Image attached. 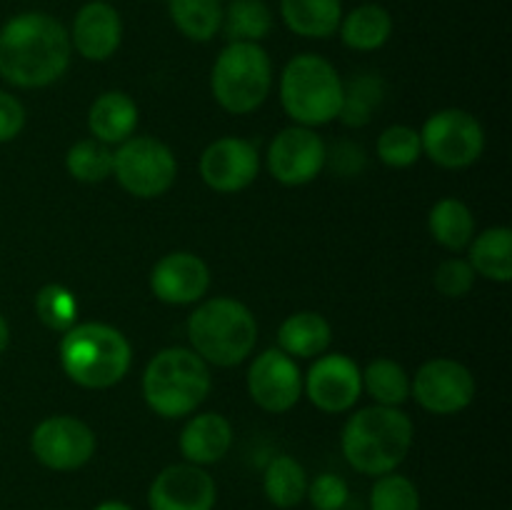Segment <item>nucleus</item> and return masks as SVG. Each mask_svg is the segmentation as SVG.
Masks as SVG:
<instances>
[{"label":"nucleus","mask_w":512,"mask_h":510,"mask_svg":"<svg viewBox=\"0 0 512 510\" xmlns=\"http://www.w3.org/2000/svg\"><path fill=\"white\" fill-rule=\"evenodd\" d=\"M273 60L260 43H228L210 70V90L225 113L250 115L268 100Z\"/></svg>","instance_id":"7"},{"label":"nucleus","mask_w":512,"mask_h":510,"mask_svg":"<svg viewBox=\"0 0 512 510\" xmlns=\"http://www.w3.org/2000/svg\"><path fill=\"white\" fill-rule=\"evenodd\" d=\"M25 128V108L13 93L0 90V145L18 138Z\"/></svg>","instance_id":"37"},{"label":"nucleus","mask_w":512,"mask_h":510,"mask_svg":"<svg viewBox=\"0 0 512 510\" xmlns=\"http://www.w3.org/2000/svg\"><path fill=\"white\" fill-rule=\"evenodd\" d=\"M65 170L80 183H103L113 175V148L95 138L78 140L65 153Z\"/></svg>","instance_id":"31"},{"label":"nucleus","mask_w":512,"mask_h":510,"mask_svg":"<svg viewBox=\"0 0 512 510\" xmlns=\"http://www.w3.org/2000/svg\"><path fill=\"white\" fill-rule=\"evenodd\" d=\"M278 90L285 115L295 125L315 130L340 115L345 83L328 58L300 53L285 63Z\"/></svg>","instance_id":"6"},{"label":"nucleus","mask_w":512,"mask_h":510,"mask_svg":"<svg viewBox=\"0 0 512 510\" xmlns=\"http://www.w3.org/2000/svg\"><path fill=\"white\" fill-rule=\"evenodd\" d=\"M363 390L375 400V405L400 408L410 398V375L400 363L390 358H375L360 370Z\"/></svg>","instance_id":"29"},{"label":"nucleus","mask_w":512,"mask_h":510,"mask_svg":"<svg viewBox=\"0 0 512 510\" xmlns=\"http://www.w3.org/2000/svg\"><path fill=\"white\" fill-rule=\"evenodd\" d=\"M303 395L320 413H348L363 395L360 365L343 353L318 355L303 375Z\"/></svg>","instance_id":"13"},{"label":"nucleus","mask_w":512,"mask_h":510,"mask_svg":"<svg viewBox=\"0 0 512 510\" xmlns=\"http://www.w3.org/2000/svg\"><path fill=\"white\" fill-rule=\"evenodd\" d=\"M98 450L95 430L75 415H50L30 433V453L53 473L85 468Z\"/></svg>","instance_id":"10"},{"label":"nucleus","mask_w":512,"mask_h":510,"mask_svg":"<svg viewBox=\"0 0 512 510\" xmlns=\"http://www.w3.org/2000/svg\"><path fill=\"white\" fill-rule=\"evenodd\" d=\"M143 400L155 415L178 420L193 415L213 388L210 365L195 350L173 345L150 358L143 373Z\"/></svg>","instance_id":"4"},{"label":"nucleus","mask_w":512,"mask_h":510,"mask_svg":"<svg viewBox=\"0 0 512 510\" xmlns=\"http://www.w3.org/2000/svg\"><path fill=\"white\" fill-rule=\"evenodd\" d=\"M218 485L205 468L173 463L160 470L148 488L150 510H215Z\"/></svg>","instance_id":"16"},{"label":"nucleus","mask_w":512,"mask_h":510,"mask_svg":"<svg viewBox=\"0 0 512 510\" xmlns=\"http://www.w3.org/2000/svg\"><path fill=\"white\" fill-rule=\"evenodd\" d=\"M338 35L345 48L358 50V53H373V50L383 48L393 35V15L380 3H360L343 13Z\"/></svg>","instance_id":"22"},{"label":"nucleus","mask_w":512,"mask_h":510,"mask_svg":"<svg viewBox=\"0 0 512 510\" xmlns=\"http://www.w3.org/2000/svg\"><path fill=\"white\" fill-rule=\"evenodd\" d=\"M138 105L123 90H105L93 100L88 110V130L90 138L100 140L105 145H120L133 138L138 128Z\"/></svg>","instance_id":"20"},{"label":"nucleus","mask_w":512,"mask_h":510,"mask_svg":"<svg viewBox=\"0 0 512 510\" xmlns=\"http://www.w3.org/2000/svg\"><path fill=\"white\" fill-rule=\"evenodd\" d=\"M35 315L40 323L55 333H65L78 323V298L60 283H48L35 295Z\"/></svg>","instance_id":"32"},{"label":"nucleus","mask_w":512,"mask_h":510,"mask_svg":"<svg viewBox=\"0 0 512 510\" xmlns=\"http://www.w3.org/2000/svg\"><path fill=\"white\" fill-rule=\"evenodd\" d=\"M8 345H10V325L8 320H5V315L0 313V355L8 350Z\"/></svg>","instance_id":"38"},{"label":"nucleus","mask_w":512,"mask_h":510,"mask_svg":"<svg viewBox=\"0 0 512 510\" xmlns=\"http://www.w3.org/2000/svg\"><path fill=\"white\" fill-rule=\"evenodd\" d=\"M475 375L453 358L425 360L410 380V395L433 415L463 413L475 400Z\"/></svg>","instance_id":"11"},{"label":"nucleus","mask_w":512,"mask_h":510,"mask_svg":"<svg viewBox=\"0 0 512 510\" xmlns=\"http://www.w3.org/2000/svg\"><path fill=\"white\" fill-rule=\"evenodd\" d=\"M413 440L415 425L408 413L388 405H370L345 420L340 450L350 468L378 478L405 463Z\"/></svg>","instance_id":"2"},{"label":"nucleus","mask_w":512,"mask_h":510,"mask_svg":"<svg viewBox=\"0 0 512 510\" xmlns=\"http://www.w3.org/2000/svg\"><path fill=\"white\" fill-rule=\"evenodd\" d=\"M223 10V0H168L170 20L178 33L193 43H210L220 35Z\"/></svg>","instance_id":"28"},{"label":"nucleus","mask_w":512,"mask_h":510,"mask_svg":"<svg viewBox=\"0 0 512 510\" xmlns=\"http://www.w3.org/2000/svg\"><path fill=\"white\" fill-rule=\"evenodd\" d=\"M420 143L425 158L438 168L465 170L485 153V130L468 110L443 108L423 123Z\"/></svg>","instance_id":"9"},{"label":"nucleus","mask_w":512,"mask_h":510,"mask_svg":"<svg viewBox=\"0 0 512 510\" xmlns=\"http://www.w3.org/2000/svg\"><path fill=\"white\" fill-rule=\"evenodd\" d=\"M343 13V0H280V18L298 38H333Z\"/></svg>","instance_id":"23"},{"label":"nucleus","mask_w":512,"mask_h":510,"mask_svg":"<svg viewBox=\"0 0 512 510\" xmlns=\"http://www.w3.org/2000/svg\"><path fill=\"white\" fill-rule=\"evenodd\" d=\"M273 30V10L265 0H230L220 33L228 43H263Z\"/></svg>","instance_id":"27"},{"label":"nucleus","mask_w":512,"mask_h":510,"mask_svg":"<svg viewBox=\"0 0 512 510\" xmlns=\"http://www.w3.org/2000/svg\"><path fill=\"white\" fill-rule=\"evenodd\" d=\"M428 230L440 248L460 253L475 238L473 210L458 198H440L428 213Z\"/></svg>","instance_id":"26"},{"label":"nucleus","mask_w":512,"mask_h":510,"mask_svg":"<svg viewBox=\"0 0 512 510\" xmlns=\"http://www.w3.org/2000/svg\"><path fill=\"white\" fill-rule=\"evenodd\" d=\"M308 470L293 455H275L263 470V493L273 508L293 510L308 495Z\"/></svg>","instance_id":"25"},{"label":"nucleus","mask_w":512,"mask_h":510,"mask_svg":"<svg viewBox=\"0 0 512 510\" xmlns=\"http://www.w3.org/2000/svg\"><path fill=\"white\" fill-rule=\"evenodd\" d=\"M95 510H133L128 503L123 500H103L100 505H95Z\"/></svg>","instance_id":"39"},{"label":"nucleus","mask_w":512,"mask_h":510,"mask_svg":"<svg viewBox=\"0 0 512 510\" xmlns=\"http://www.w3.org/2000/svg\"><path fill=\"white\" fill-rule=\"evenodd\" d=\"M113 175L128 195L153 200L173 188L178 178V160L163 140L133 135L113 150Z\"/></svg>","instance_id":"8"},{"label":"nucleus","mask_w":512,"mask_h":510,"mask_svg":"<svg viewBox=\"0 0 512 510\" xmlns=\"http://www.w3.org/2000/svg\"><path fill=\"white\" fill-rule=\"evenodd\" d=\"M333 343V325L315 310L288 315L278 328V348L290 358H318Z\"/></svg>","instance_id":"21"},{"label":"nucleus","mask_w":512,"mask_h":510,"mask_svg":"<svg viewBox=\"0 0 512 510\" xmlns=\"http://www.w3.org/2000/svg\"><path fill=\"white\" fill-rule=\"evenodd\" d=\"M375 153H378L380 163L388 168L403 170L418 163L423 158V143H420V130L410 128V125H390L378 135L375 143Z\"/></svg>","instance_id":"33"},{"label":"nucleus","mask_w":512,"mask_h":510,"mask_svg":"<svg viewBox=\"0 0 512 510\" xmlns=\"http://www.w3.org/2000/svg\"><path fill=\"white\" fill-rule=\"evenodd\" d=\"M315 510H343L350 500V485L338 473H320L308 483V495Z\"/></svg>","instance_id":"36"},{"label":"nucleus","mask_w":512,"mask_h":510,"mask_svg":"<svg viewBox=\"0 0 512 510\" xmlns=\"http://www.w3.org/2000/svg\"><path fill=\"white\" fill-rule=\"evenodd\" d=\"M70 58L68 28L43 10H25L0 25V78L13 88H48L63 78Z\"/></svg>","instance_id":"1"},{"label":"nucleus","mask_w":512,"mask_h":510,"mask_svg":"<svg viewBox=\"0 0 512 510\" xmlns=\"http://www.w3.org/2000/svg\"><path fill=\"white\" fill-rule=\"evenodd\" d=\"M468 263L475 275L493 283H510L512 280V230L508 225H495L475 235L468 245Z\"/></svg>","instance_id":"24"},{"label":"nucleus","mask_w":512,"mask_h":510,"mask_svg":"<svg viewBox=\"0 0 512 510\" xmlns=\"http://www.w3.org/2000/svg\"><path fill=\"white\" fill-rule=\"evenodd\" d=\"M178 448L185 463L200 465V468L220 463L233 448V425L223 413H213V410L193 415L180 430Z\"/></svg>","instance_id":"19"},{"label":"nucleus","mask_w":512,"mask_h":510,"mask_svg":"<svg viewBox=\"0 0 512 510\" xmlns=\"http://www.w3.org/2000/svg\"><path fill=\"white\" fill-rule=\"evenodd\" d=\"M475 278H478V275H475L473 265H470L465 258L453 255V258H445L443 263L435 268L433 285L443 298L458 300V298H465V295L473 290Z\"/></svg>","instance_id":"35"},{"label":"nucleus","mask_w":512,"mask_h":510,"mask_svg":"<svg viewBox=\"0 0 512 510\" xmlns=\"http://www.w3.org/2000/svg\"><path fill=\"white\" fill-rule=\"evenodd\" d=\"M248 395L265 413H288L303 398V373L295 358L280 348L255 355L245 375Z\"/></svg>","instance_id":"14"},{"label":"nucleus","mask_w":512,"mask_h":510,"mask_svg":"<svg viewBox=\"0 0 512 510\" xmlns=\"http://www.w3.org/2000/svg\"><path fill=\"white\" fill-rule=\"evenodd\" d=\"M198 168L200 178L210 190L233 195L255 183L260 173V155L248 140L225 135L203 150Z\"/></svg>","instance_id":"15"},{"label":"nucleus","mask_w":512,"mask_h":510,"mask_svg":"<svg viewBox=\"0 0 512 510\" xmlns=\"http://www.w3.org/2000/svg\"><path fill=\"white\" fill-rule=\"evenodd\" d=\"M60 335V368L80 388L108 390L130 373L133 345L113 325L90 320Z\"/></svg>","instance_id":"3"},{"label":"nucleus","mask_w":512,"mask_h":510,"mask_svg":"<svg viewBox=\"0 0 512 510\" xmlns=\"http://www.w3.org/2000/svg\"><path fill=\"white\" fill-rule=\"evenodd\" d=\"M70 45L75 53L93 63H103L118 53L123 43V18L108 0H88L73 18Z\"/></svg>","instance_id":"18"},{"label":"nucleus","mask_w":512,"mask_h":510,"mask_svg":"<svg viewBox=\"0 0 512 510\" xmlns=\"http://www.w3.org/2000/svg\"><path fill=\"white\" fill-rule=\"evenodd\" d=\"M210 268L190 250L163 255L150 270V290L165 305H193L208 295Z\"/></svg>","instance_id":"17"},{"label":"nucleus","mask_w":512,"mask_h":510,"mask_svg":"<svg viewBox=\"0 0 512 510\" xmlns=\"http://www.w3.org/2000/svg\"><path fill=\"white\" fill-rule=\"evenodd\" d=\"M385 98V80L378 75H358L350 80L343 90V105H340V115L348 128H363L370 123L375 110L380 108Z\"/></svg>","instance_id":"30"},{"label":"nucleus","mask_w":512,"mask_h":510,"mask_svg":"<svg viewBox=\"0 0 512 510\" xmlns=\"http://www.w3.org/2000/svg\"><path fill=\"white\" fill-rule=\"evenodd\" d=\"M265 163L280 185L300 188V185L313 183L323 173L328 163V148L313 128L290 125L270 140Z\"/></svg>","instance_id":"12"},{"label":"nucleus","mask_w":512,"mask_h":510,"mask_svg":"<svg viewBox=\"0 0 512 510\" xmlns=\"http://www.w3.org/2000/svg\"><path fill=\"white\" fill-rule=\"evenodd\" d=\"M368 505L370 510H420L423 500H420L418 485L408 475H400L398 470H393V473L375 478Z\"/></svg>","instance_id":"34"},{"label":"nucleus","mask_w":512,"mask_h":510,"mask_svg":"<svg viewBox=\"0 0 512 510\" xmlns=\"http://www.w3.org/2000/svg\"><path fill=\"white\" fill-rule=\"evenodd\" d=\"M190 350L215 368H235L258 345V320L253 310L235 298L200 300L188 318Z\"/></svg>","instance_id":"5"}]
</instances>
